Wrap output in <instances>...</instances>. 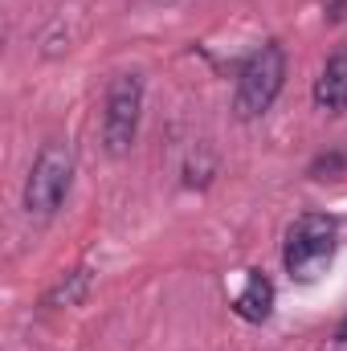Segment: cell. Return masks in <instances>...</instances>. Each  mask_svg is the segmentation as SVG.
Instances as JSON below:
<instances>
[{"instance_id":"9","label":"cell","mask_w":347,"mask_h":351,"mask_svg":"<svg viewBox=\"0 0 347 351\" xmlns=\"http://www.w3.org/2000/svg\"><path fill=\"white\" fill-rule=\"evenodd\" d=\"M327 351H347V315L339 319V327L331 331V339H327Z\"/></svg>"},{"instance_id":"2","label":"cell","mask_w":347,"mask_h":351,"mask_svg":"<svg viewBox=\"0 0 347 351\" xmlns=\"http://www.w3.org/2000/svg\"><path fill=\"white\" fill-rule=\"evenodd\" d=\"M70 184H74V147L66 139L41 143L33 168L25 176V196H21L25 213L33 221H53L70 196Z\"/></svg>"},{"instance_id":"5","label":"cell","mask_w":347,"mask_h":351,"mask_svg":"<svg viewBox=\"0 0 347 351\" xmlns=\"http://www.w3.org/2000/svg\"><path fill=\"white\" fill-rule=\"evenodd\" d=\"M311 98H315V106L323 114H344L347 110V45L327 53V62H323V70L315 78Z\"/></svg>"},{"instance_id":"10","label":"cell","mask_w":347,"mask_h":351,"mask_svg":"<svg viewBox=\"0 0 347 351\" xmlns=\"http://www.w3.org/2000/svg\"><path fill=\"white\" fill-rule=\"evenodd\" d=\"M347 16V0H327V21H344Z\"/></svg>"},{"instance_id":"4","label":"cell","mask_w":347,"mask_h":351,"mask_svg":"<svg viewBox=\"0 0 347 351\" xmlns=\"http://www.w3.org/2000/svg\"><path fill=\"white\" fill-rule=\"evenodd\" d=\"M143 119V74H119L106 86L102 102V147L110 160H123L139 139Z\"/></svg>"},{"instance_id":"1","label":"cell","mask_w":347,"mask_h":351,"mask_svg":"<svg viewBox=\"0 0 347 351\" xmlns=\"http://www.w3.org/2000/svg\"><path fill=\"white\" fill-rule=\"evenodd\" d=\"M339 254V221L331 213H302L282 241V265L294 282H319Z\"/></svg>"},{"instance_id":"8","label":"cell","mask_w":347,"mask_h":351,"mask_svg":"<svg viewBox=\"0 0 347 351\" xmlns=\"http://www.w3.org/2000/svg\"><path fill=\"white\" fill-rule=\"evenodd\" d=\"M307 176H311V180H344L347 176V143L323 152V156H315L311 168H307Z\"/></svg>"},{"instance_id":"3","label":"cell","mask_w":347,"mask_h":351,"mask_svg":"<svg viewBox=\"0 0 347 351\" xmlns=\"http://www.w3.org/2000/svg\"><path fill=\"white\" fill-rule=\"evenodd\" d=\"M286 86V49L278 41H265L258 45L241 66H237V78H233V114L241 123H254L261 119L274 98Z\"/></svg>"},{"instance_id":"6","label":"cell","mask_w":347,"mask_h":351,"mask_svg":"<svg viewBox=\"0 0 347 351\" xmlns=\"http://www.w3.org/2000/svg\"><path fill=\"white\" fill-rule=\"evenodd\" d=\"M270 311H274V282H270L261 269H250L241 294L233 298V315H237L241 323H265Z\"/></svg>"},{"instance_id":"7","label":"cell","mask_w":347,"mask_h":351,"mask_svg":"<svg viewBox=\"0 0 347 351\" xmlns=\"http://www.w3.org/2000/svg\"><path fill=\"white\" fill-rule=\"evenodd\" d=\"M90 286H94V269L90 265H78V269H70L66 278H58V286L41 298V306H49V311H62V306H82L90 294Z\"/></svg>"}]
</instances>
